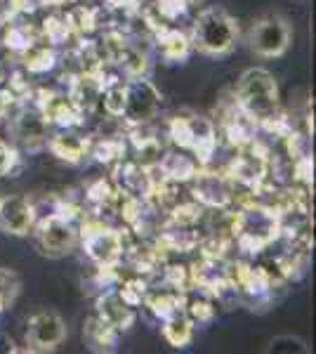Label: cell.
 <instances>
[{"mask_svg":"<svg viewBox=\"0 0 316 354\" xmlns=\"http://www.w3.org/2000/svg\"><path fill=\"white\" fill-rule=\"evenodd\" d=\"M158 168L172 182H189L198 173L201 163L189 151H170L158 158Z\"/></svg>","mask_w":316,"mask_h":354,"instance_id":"cell-19","label":"cell"},{"mask_svg":"<svg viewBox=\"0 0 316 354\" xmlns=\"http://www.w3.org/2000/svg\"><path fill=\"white\" fill-rule=\"evenodd\" d=\"M118 64L128 78H142L149 73V57L142 50L132 48V45H123L118 53Z\"/></svg>","mask_w":316,"mask_h":354,"instance_id":"cell-26","label":"cell"},{"mask_svg":"<svg viewBox=\"0 0 316 354\" xmlns=\"http://www.w3.org/2000/svg\"><path fill=\"white\" fill-rule=\"evenodd\" d=\"M234 239L236 245H241L248 253H257V250L269 248L284 232V222H281V213L267 205H245L239 210L234 218Z\"/></svg>","mask_w":316,"mask_h":354,"instance_id":"cell-3","label":"cell"},{"mask_svg":"<svg viewBox=\"0 0 316 354\" xmlns=\"http://www.w3.org/2000/svg\"><path fill=\"white\" fill-rule=\"evenodd\" d=\"M236 104L257 123L279 111V83L272 71L262 66L245 68L234 88Z\"/></svg>","mask_w":316,"mask_h":354,"instance_id":"cell-2","label":"cell"},{"mask_svg":"<svg viewBox=\"0 0 316 354\" xmlns=\"http://www.w3.org/2000/svg\"><path fill=\"white\" fill-rule=\"evenodd\" d=\"M68 330L62 314L53 310H38L26 322V350L31 352H53L66 340Z\"/></svg>","mask_w":316,"mask_h":354,"instance_id":"cell-9","label":"cell"},{"mask_svg":"<svg viewBox=\"0 0 316 354\" xmlns=\"http://www.w3.org/2000/svg\"><path fill=\"white\" fill-rule=\"evenodd\" d=\"M90 153H93L100 163H118L125 153V145L120 140L106 137V140L97 142L95 147H90Z\"/></svg>","mask_w":316,"mask_h":354,"instance_id":"cell-28","label":"cell"},{"mask_svg":"<svg viewBox=\"0 0 316 354\" xmlns=\"http://www.w3.org/2000/svg\"><path fill=\"white\" fill-rule=\"evenodd\" d=\"M267 175V161L255 153H241L232 163V180H239L248 187H257Z\"/></svg>","mask_w":316,"mask_h":354,"instance_id":"cell-21","label":"cell"},{"mask_svg":"<svg viewBox=\"0 0 316 354\" xmlns=\"http://www.w3.org/2000/svg\"><path fill=\"white\" fill-rule=\"evenodd\" d=\"M118 293H120V298L128 302V305L137 307V305H142V302H145L149 288H147V283L142 281V279H128V281H123V286L118 288Z\"/></svg>","mask_w":316,"mask_h":354,"instance_id":"cell-32","label":"cell"},{"mask_svg":"<svg viewBox=\"0 0 316 354\" xmlns=\"http://www.w3.org/2000/svg\"><path fill=\"white\" fill-rule=\"evenodd\" d=\"M66 21L73 33H90L95 28V12L90 8H76L73 12L66 15Z\"/></svg>","mask_w":316,"mask_h":354,"instance_id":"cell-33","label":"cell"},{"mask_svg":"<svg viewBox=\"0 0 316 354\" xmlns=\"http://www.w3.org/2000/svg\"><path fill=\"white\" fill-rule=\"evenodd\" d=\"M168 135L172 145L182 151H189L201 165H208L217 147L215 123L203 116H175L168 123Z\"/></svg>","mask_w":316,"mask_h":354,"instance_id":"cell-4","label":"cell"},{"mask_svg":"<svg viewBox=\"0 0 316 354\" xmlns=\"http://www.w3.org/2000/svg\"><path fill=\"white\" fill-rule=\"evenodd\" d=\"M0 78H3V71H0Z\"/></svg>","mask_w":316,"mask_h":354,"instance_id":"cell-42","label":"cell"},{"mask_svg":"<svg viewBox=\"0 0 316 354\" xmlns=\"http://www.w3.org/2000/svg\"><path fill=\"white\" fill-rule=\"evenodd\" d=\"M36 248L40 255L50 260H59L71 255L78 248L80 232L66 213H50L36 218Z\"/></svg>","mask_w":316,"mask_h":354,"instance_id":"cell-5","label":"cell"},{"mask_svg":"<svg viewBox=\"0 0 316 354\" xmlns=\"http://www.w3.org/2000/svg\"><path fill=\"white\" fill-rule=\"evenodd\" d=\"M48 121L38 111V106H26L21 104L12 118H10V133H12L17 145H21L24 149H40L43 145H48Z\"/></svg>","mask_w":316,"mask_h":354,"instance_id":"cell-11","label":"cell"},{"mask_svg":"<svg viewBox=\"0 0 316 354\" xmlns=\"http://www.w3.org/2000/svg\"><path fill=\"white\" fill-rule=\"evenodd\" d=\"M85 338H88L90 347H93L95 352H113L118 345V330L104 324L95 314L88 322V326H85Z\"/></svg>","mask_w":316,"mask_h":354,"instance_id":"cell-23","label":"cell"},{"mask_svg":"<svg viewBox=\"0 0 316 354\" xmlns=\"http://www.w3.org/2000/svg\"><path fill=\"white\" fill-rule=\"evenodd\" d=\"M154 41H156L158 53L165 62L182 64V62H187L189 55L194 53L192 41H189V33L180 31V28H175V26H165V24L158 26Z\"/></svg>","mask_w":316,"mask_h":354,"instance_id":"cell-15","label":"cell"},{"mask_svg":"<svg viewBox=\"0 0 316 354\" xmlns=\"http://www.w3.org/2000/svg\"><path fill=\"white\" fill-rule=\"evenodd\" d=\"M38 111L45 116L48 123H55L59 128H73L80 123L83 113L78 111V106L68 100V95L53 93V90H40L38 102H36Z\"/></svg>","mask_w":316,"mask_h":354,"instance_id":"cell-13","label":"cell"},{"mask_svg":"<svg viewBox=\"0 0 316 354\" xmlns=\"http://www.w3.org/2000/svg\"><path fill=\"white\" fill-rule=\"evenodd\" d=\"M163 338L170 342L175 350H182V347L192 345L194 340V330H196V324L189 317L185 310H177L175 314H170L168 319H163Z\"/></svg>","mask_w":316,"mask_h":354,"instance_id":"cell-20","label":"cell"},{"mask_svg":"<svg viewBox=\"0 0 316 354\" xmlns=\"http://www.w3.org/2000/svg\"><path fill=\"white\" fill-rule=\"evenodd\" d=\"M5 310H8V305H5V300H3V295H0V314H3Z\"/></svg>","mask_w":316,"mask_h":354,"instance_id":"cell-40","label":"cell"},{"mask_svg":"<svg viewBox=\"0 0 316 354\" xmlns=\"http://www.w3.org/2000/svg\"><path fill=\"white\" fill-rule=\"evenodd\" d=\"M21 290V279L19 274L8 270V267H0V295H3L5 305H12Z\"/></svg>","mask_w":316,"mask_h":354,"instance_id":"cell-31","label":"cell"},{"mask_svg":"<svg viewBox=\"0 0 316 354\" xmlns=\"http://www.w3.org/2000/svg\"><path fill=\"white\" fill-rule=\"evenodd\" d=\"M292 43V28L284 15L267 12L252 21L248 31V48L262 59H277L288 53Z\"/></svg>","mask_w":316,"mask_h":354,"instance_id":"cell-6","label":"cell"},{"mask_svg":"<svg viewBox=\"0 0 316 354\" xmlns=\"http://www.w3.org/2000/svg\"><path fill=\"white\" fill-rule=\"evenodd\" d=\"M196 3H201V0H187V5H196Z\"/></svg>","mask_w":316,"mask_h":354,"instance_id":"cell-41","label":"cell"},{"mask_svg":"<svg viewBox=\"0 0 316 354\" xmlns=\"http://www.w3.org/2000/svg\"><path fill=\"white\" fill-rule=\"evenodd\" d=\"M160 111V93L147 76L130 78L125 88V106L120 118H125L128 125L151 123Z\"/></svg>","mask_w":316,"mask_h":354,"instance_id":"cell-8","label":"cell"},{"mask_svg":"<svg viewBox=\"0 0 316 354\" xmlns=\"http://www.w3.org/2000/svg\"><path fill=\"white\" fill-rule=\"evenodd\" d=\"M109 5L116 10H137L140 8V0H109Z\"/></svg>","mask_w":316,"mask_h":354,"instance_id":"cell-38","label":"cell"},{"mask_svg":"<svg viewBox=\"0 0 316 354\" xmlns=\"http://www.w3.org/2000/svg\"><path fill=\"white\" fill-rule=\"evenodd\" d=\"M43 33L48 36L50 43H66V38L71 36V26H68L66 17H50L45 19V26H43Z\"/></svg>","mask_w":316,"mask_h":354,"instance_id":"cell-34","label":"cell"},{"mask_svg":"<svg viewBox=\"0 0 316 354\" xmlns=\"http://www.w3.org/2000/svg\"><path fill=\"white\" fill-rule=\"evenodd\" d=\"M116 189L111 187V182L104 180V177H100V180H95V182H90V187H88V201L97 205V208H104V205H109L116 198Z\"/></svg>","mask_w":316,"mask_h":354,"instance_id":"cell-30","label":"cell"},{"mask_svg":"<svg viewBox=\"0 0 316 354\" xmlns=\"http://www.w3.org/2000/svg\"><path fill=\"white\" fill-rule=\"evenodd\" d=\"M17 168H19V153L10 142L0 140V177L12 175Z\"/></svg>","mask_w":316,"mask_h":354,"instance_id":"cell-36","label":"cell"},{"mask_svg":"<svg viewBox=\"0 0 316 354\" xmlns=\"http://www.w3.org/2000/svg\"><path fill=\"white\" fill-rule=\"evenodd\" d=\"M185 312L194 319V324H205L215 317V305H212V300L205 293H198L185 302Z\"/></svg>","mask_w":316,"mask_h":354,"instance_id":"cell-29","label":"cell"},{"mask_svg":"<svg viewBox=\"0 0 316 354\" xmlns=\"http://www.w3.org/2000/svg\"><path fill=\"white\" fill-rule=\"evenodd\" d=\"M154 10L158 12L160 21H175V19H180L182 15H187L189 5H187V0H156Z\"/></svg>","mask_w":316,"mask_h":354,"instance_id":"cell-35","label":"cell"},{"mask_svg":"<svg viewBox=\"0 0 316 354\" xmlns=\"http://www.w3.org/2000/svg\"><path fill=\"white\" fill-rule=\"evenodd\" d=\"M116 182H118V194H128V196H147L154 189L151 177L147 175V168L137 163H120L116 165Z\"/></svg>","mask_w":316,"mask_h":354,"instance_id":"cell-18","label":"cell"},{"mask_svg":"<svg viewBox=\"0 0 316 354\" xmlns=\"http://www.w3.org/2000/svg\"><path fill=\"white\" fill-rule=\"evenodd\" d=\"M145 305L163 322V319H168L177 310H185V298H182V293L177 288H160V290H149Z\"/></svg>","mask_w":316,"mask_h":354,"instance_id":"cell-22","label":"cell"},{"mask_svg":"<svg viewBox=\"0 0 316 354\" xmlns=\"http://www.w3.org/2000/svg\"><path fill=\"white\" fill-rule=\"evenodd\" d=\"M33 43H38V36L28 24H15L5 33V45H8V50H12L17 55H24Z\"/></svg>","mask_w":316,"mask_h":354,"instance_id":"cell-27","label":"cell"},{"mask_svg":"<svg viewBox=\"0 0 316 354\" xmlns=\"http://www.w3.org/2000/svg\"><path fill=\"white\" fill-rule=\"evenodd\" d=\"M48 147L59 161L71 163V165L80 163L90 153V140L78 133H73L71 128H66V130H62V133L50 137Z\"/></svg>","mask_w":316,"mask_h":354,"instance_id":"cell-17","label":"cell"},{"mask_svg":"<svg viewBox=\"0 0 316 354\" xmlns=\"http://www.w3.org/2000/svg\"><path fill=\"white\" fill-rule=\"evenodd\" d=\"M21 62H24V68L28 73H45V71H50V68H55L57 55L50 45L33 43L31 48L21 55Z\"/></svg>","mask_w":316,"mask_h":354,"instance_id":"cell-25","label":"cell"},{"mask_svg":"<svg viewBox=\"0 0 316 354\" xmlns=\"http://www.w3.org/2000/svg\"><path fill=\"white\" fill-rule=\"evenodd\" d=\"M97 317L120 333V330H128L132 324H135L137 314H135V307L120 298L118 290H104V293L97 298Z\"/></svg>","mask_w":316,"mask_h":354,"instance_id":"cell-14","label":"cell"},{"mask_svg":"<svg viewBox=\"0 0 316 354\" xmlns=\"http://www.w3.org/2000/svg\"><path fill=\"white\" fill-rule=\"evenodd\" d=\"M78 232H80L78 243L83 245L85 255L97 267H116L120 258H123L125 241H123V234L118 230H113V227H109L100 220H93V222H83V227Z\"/></svg>","mask_w":316,"mask_h":354,"instance_id":"cell-7","label":"cell"},{"mask_svg":"<svg viewBox=\"0 0 316 354\" xmlns=\"http://www.w3.org/2000/svg\"><path fill=\"white\" fill-rule=\"evenodd\" d=\"M241 36L239 21L229 10L212 5L194 17L189 28V41L198 55L205 57H227L236 48Z\"/></svg>","mask_w":316,"mask_h":354,"instance_id":"cell-1","label":"cell"},{"mask_svg":"<svg viewBox=\"0 0 316 354\" xmlns=\"http://www.w3.org/2000/svg\"><path fill=\"white\" fill-rule=\"evenodd\" d=\"M21 104V97H17L10 88H0V121H10Z\"/></svg>","mask_w":316,"mask_h":354,"instance_id":"cell-37","label":"cell"},{"mask_svg":"<svg viewBox=\"0 0 316 354\" xmlns=\"http://www.w3.org/2000/svg\"><path fill=\"white\" fill-rule=\"evenodd\" d=\"M36 227V205L28 196H0V232L8 236H26Z\"/></svg>","mask_w":316,"mask_h":354,"instance_id":"cell-10","label":"cell"},{"mask_svg":"<svg viewBox=\"0 0 316 354\" xmlns=\"http://www.w3.org/2000/svg\"><path fill=\"white\" fill-rule=\"evenodd\" d=\"M40 3H48V5H62L64 0H40Z\"/></svg>","mask_w":316,"mask_h":354,"instance_id":"cell-39","label":"cell"},{"mask_svg":"<svg viewBox=\"0 0 316 354\" xmlns=\"http://www.w3.org/2000/svg\"><path fill=\"white\" fill-rule=\"evenodd\" d=\"M192 194L198 201V205H205V208H227L234 201L232 177L198 168V173L192 177Z\"/></svg>","mask_w":316,"mask_h":354,"instance_id":"cell-12","label":"cell"},{"mask_svg":"<svg viewBox=\"0 0 316 354\" xmlns=\"http://www.w3.org/2000/svg\"><path fill=\"white\" fill-rule=\"evenodd\" d=\"M68 100L78 106V111L83 113H90L97 109L100 104V97H102V78L100 73H93V71H83L80 76H76L71 81V88H68Z\"/></svg>","mask_w":316,"mask_h":354,"instance_id":"cell-16","label":"cell"},{"mask_svg":"<svg viewBox=\"0 0 316 354\" xmlns=\"http://www.w3.org/2000/svg\"><path fill=\"white\" fill-rule=\"evenodd\" d=\"M125 88H128V83H125L123 78H111V81H104V78H102L100 104L104 106V111L109 113V116L120 118L123 106H125Z\"/></svg>","mask_w":316,"mask_h":354,"instance_id":"cell-24","label":"cell"}]
</instances>
